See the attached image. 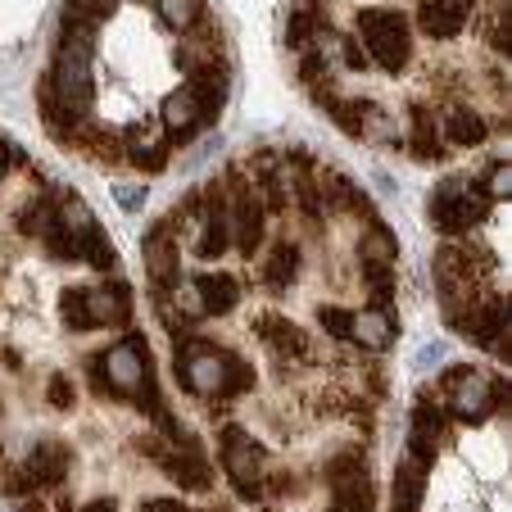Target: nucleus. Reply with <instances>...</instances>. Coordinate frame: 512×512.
<instances>
[{
	"mask_svg": "<svg viewBox=\"0 0 512 512\" xmlns=\"http://www.w3.org/2000/svg\"><path fill=\"white\" fill-rule=\"evenodd\" d=\"M440 136H445V141H454V145H463V150H472V145L485 141V118L458 105V109H449V114H445V123H440Z\"/></svg>",
	"mask_w": 512,
	"mask_h": 512,
	"instance_id": "obj_20",
	"label": "nucleus"
},
{
	"mask_svg": "<svg viewBox=\"0 0 512 512\" xmlns=\"http://www.w3.org/2000/svg\"><path fill=\"white\" fill-rule=\"evenodd\" d=\"M408 150L417 159H440L445 155V136H440V123H435L431 109H413V123H408Z\"/></svg>",
	"mask_w": 512,
	"mask_h": 512,
	"instance_id": "obj_17",
	"label": "nucleus"
},
{
	"mask_svg": "<svg viewBox=\"0 0 512 512\" xmlns=\"http://www.w3.org/2000/svg\"><path fill=\"white\" fill-rule=\"evenodd\" d=\"M399 259V241L386 232L381 223H372L368 232H363V241H358V263H377V268H395Z\"/></svg>",
	"mask_w": 512,
	"mask_h": 512,
	"instance_id": "obj_22",
	"label": "nucleus"
},
{
	"mask_svg": "<svg viewBox=\"0 0 512 512\" xmlns=\"http://www.w3.org/2000/svg\"><path fill=\"white\" fill-rule=\"evenodd\" d=\"M490 46L494 50H508L512 46V28H508V0H494V10H490Z\"/></svg>",
	"mask_w": 512,
	"mask_h": 512,
	"instance_id": "obj_29",
	"label": "nucleus"
},
{
	"mask_svg": "<svg viewBox=\"0 0 512 512\" xmlns=\"http://www.w3.org/2000/svg\"><path fill=\"white\" fill-rule=\"evenodd\" d=\"M327 490L336 499V512H372L368 458L358 454V449H340L327 463Z\"/></svg>",
	"mask_w": 512,
	"mask_h": 512,
	"instance_id": "obj_4",
	"label": "nucleus"
},
{
	"mask_svg": "<svg viewBox=\"0 0 512 512\" xmlns=\"http://www.w3.org/2000/svg\"><path fill=\"white\" fill-rule=\"evenodd\" d=\"M132 164H136V168H145V173H164V164H168V150H164V145L132 141Z\"/></svg>",
	"mask_w": 512,
	"mask_h": 512,
	"instance_id": "obj_30",
	"label": "nucleus"
},
{
	"mask_svg": "<svg viewBox=\"0 0 512 512\" xmlns=\"http://www.w3.org/2000/svg\"><path fill=\"white\" fill-rule=\"evenodd\" d=\"M318 322H322V331H327V336L345 340L349 327H354V313L340 309V304H322V309H318Z\"/></svg>",
	"mask_w": 512,
	"mask_h": 512,
	"instance_id": "obj_28",
	"label": "nucleus"
},
{
	"mask_svg": "<svg viewBox=\"0 0 512 512\" xmlns=\"http://www.w3.org/2000/svg\"><path fill=\"white\" fill-rule=\"evenodd\" d=\"M141 200H145L141 186H118V204H123V209H141Z\"/></svg>",
	"mask_w": 512,
	"mask_h": 512,
	"instance_id": "obj_38",
	"label": "nucleus"
},
{
	"mask_svg": "<svg viewBox=\"0 0 512 512\" xmlns=\"http://www.w3.org/2000/svg\"><path fill=\"white\" fill-rule=\"evenodd\" d=\"M100 368H109L105 377H109V390H114V395H136L141 377L150 372V349H145V340L132 331L123 345L100 354Z\"/></svg>",
	"mask_w": 512,
	"mask_h": 512,
	"instance_id": "obj_7",
	"label": "nucleus"
},
{
	"mask_svg": "<svg viewBox=\"0 0 512 512\" xmlns=\"http://www.w3.org/2000/svg\"><path fill=\"white\" fill-rule=\"evenodd\" d=\"M191 290H195V300H200V309L213 313V318H223V313H232L241 304V286L227 272H200L191 281Z\"/></svg>",
	"mask_w": 512,
	"mask_h": 512,
	"instance_id": "obj_10",
	"label": "nucleus"
},
{
	"mask_svg": "<svg viewBox=\"0 0 512 512\" xmlns=\"http://www.w3.org/2000/svg\"><path fill=\"white\" fill-rule=\"evenodd\" d=\"M0 177H5V155H0Z\"/></svg>",
	"mask_w": 512,
	"mask_h": 512,
	"instance_id": "obj_40",
	"label": "nucleus"
},
{
	"mask_svg": "<svg viewBox=\"0 0 512 512\" xmlns=\"http://www.w3.org/2000/svg\"><path fill=\"white\" fill-rule=\"evenodd\" d=\"M422 494H426V463H399L395 467V512H417L422 508Z\"/></svg>",
	"mask_w": 512,
	"mask_h": 512,
	"instance_id": "obj_18",
	"label": "nucleus"
},
{
	"mask_svg": "<svg viewBox=\"0 0 512 512\" xmlns=\"http://www.w3.org/2000/svg\"><path fill=\"white\" fill-rule=\"evenodd\" d=\"M250 386H254V368L245 363V358L227 354L223 358V381H218V395L213 399H236V395H245Z\"/></svg>",
	"mask_w": 512,
	"mask_h": 512,
	"instance_id": "obj_24",
	"label": "nucleus"
},
{
	"mask_svg": "<svg viewBox=\"0 0 512 512\" xmlns=\"http://www.w3.org/2000/svg\"><path fill=\"white\" fill-rule=\"evenodd\" d=\"M512 191V168L508 164H494L490 168V182H485V195L490 200H499V195H508Z\"/></svg>",
	"mask_w": 512,
	"mask_h": 512,
	"instance_id": "obj_33",
	"label": "nucleus"
},
{
	"mask_svg": "<svg viewBox=\"0 0 512 512\" xmlns=\"http://www.w3.org/2000/svg\"><path fill=\"white\" fill-rule=\"evenodd\" d=\"M141 512H191L182 499H145Z\"/></svg>",
	"mask_w": 512,
	"mask_h": 512,
	"instance_id": "obj_37",
	"label": "nucleus"
},
{
	"mask_svg": "<svg viewBox=\"0 0 512 512\" xmlns=\"http://www.w3.org/2000/svg\"><path fill=\"white\" fill-rule=\"evenodd\" d=\"M73 254H78L82 263H91V268H100V272H114V259H118V250L109 245V236L100 232V223L87 227L82 236H73Z\"/></svg>",
	"mask_w": 512,
	"mask_h": 512,
	"instance_id": "obj_21",
	"label": "nucleus"
},
{
	"mask_svg": "<svg viewBox=\"0 0 512 512\" xmlns=\"http://www.w3.org/2000/svg\"><path fill=\"white\" fill-rule=\"evenodd\" d=\"M164 127L173 132V141H191L195 132H200V105H195V91L191 87H182V91H173V96L164 100Z\"/></svg>",
	"mask_w": 512,
	"mask_h": 512,
	"instance_id": "obj_15",
	"label": "nucleus"
},
{
	"mask_svg": "<svg viewBox=\"0 0 512 512\" xmlns=\"http://www.w3.org/2000/svg\"><path fill=\"white\" fill-rule=\"evenodd\" d=\"M467 10H472V5H454V0H422V10H417V23H422L426 37L445 41V37H458V32H463Z\"/></svg>",
	"mask_w": 512,
	"mask_h": 512,
	"instance_id": "obj_12",
	"label": "nucleus"
},
{
	"mask_svg": "<svg viewBox=\"0 0 512 512\" xmlns=\"http://www.w3.org/2000/svg\"><path fill=\"white\" fill-rule=\"evenodd\" d=\"M223 467L241 499H263V449L254 445L241 426H227L223 431Z\"/></svg>",
	"mask_w": 512,
	"mask_h": 512,
	"instance_id": "obj_5",
	"label": "nucleus"
},
{
	"mask_svg": "<svg viewBox=\"0 0 512 512\" xmlns=\"http://www.w3.org/2000/svg\"><path fill=\"white\" fill-rule=\"evenodd\" d=\"M340 50H345V64H349V68H368V64H372L368 50L358 46V41H349V37H340Z\"/></svg>",
	"mask_w": 512,
	"mask_h": 512,
	"instance_id": "obj_34",
	"label": "nucleus"
},
{
	"mask_svg": "<svg viewBox=\"0 0 512 512\" xmlns=\"http://www.w3.org/2000/svg\"><path fill=\"white\" fill-rule=\"evenodd\" d=\"M490 204L494 200L481 191V186H467V182H458V177H449V182H440L431 191L426 213H431V223L440 227L445 236H458V232H467V227L485 223Z\"/></svg>",
	"mask_w": 512,
	"mask_h": 512,
	"instance_id": "obj_2",
	"label": "nucleus"
},
{
	"mask_svg": "<svg viewBox=\"0 0 512 512\" xmlns=\"http://www.w3.org/2000/svg\"><path fill=\"white\" fill-rule=\"evenodd\" d=\"M254 327H259V340L272 349L277 358H286V363H304L309 358V336H304L300 327L290 318H277V313H259L254 318Z\"/></svg>",
	"mask_w": 512,
	"mask_h": 512,
	"instance_id": "obj_9",
	"label": "nucleus"
},
{
	"mask_svg": "<svg viewBox=\"0 0 512 512\" xmlns=\"http://www.w3.org/2000/svg\"><path fill=\"white\" fill-rule=\"evenodd\" d=\"M155 5H159V19H164L168 28H177V32L195 28L200 14H204V0H155Z\"/></svg>",
	"mask_w": 512,
	"mask_h": 512,
	"instance_id": "obj_25",
	"label": "nucleus"
},
{
	"mask_svg": "<svg viewBox=\"0 0 512 512\" xmlns=\"http://www.w3.org/2000/svg\"><path fill=\"white\" fill-rule=\"evenodd\" d=\"M349 336H354L363 349H372V354H381V349H390V345H395V318H390L386 309L354 313V327H349Z\"/></svg>",
	"mask_w": 512,
	"mask_h": 512,
	"instance_id": "obj_16",
	"label": "nucleus"
},
{
	"mask_svg": "<svg viewBox=\"0 0 512 512\" xmlns=\"http://www.w3.org/2000/svg\"><path fill=\"white\" fill-rule=\"evenodd\" d=\"M82 512H118V503L114 499H96L91 508H82Z\"/></svg>",
	"mask_w": 512,
	"mask_h": 512,
	"instance_id": "obj_39",
	"label": "nucleus"
},
{
	"mask_svg": "<svg viewBox=\"0 0 512 512\" xmlns=\"http://www.w3.org/2000/svg\"><path fill=\"white\" fill-rule=\"evenodd\" d=\"M46 399H50V408H59V413H64V408H73L78 390H73V381H68L64 372H55V377L46 381Z\"/></svg>",
	"mask_w": 512,
	"mask_h": 512,
	"instance_id": "obj_31",
	"label": "nucleus"
},
{
	"mask_svg": "<svg viewBox=\"0 0 512 512\" xmlns=\"http://www.w3.org/2000/svg\"><path fill=\"white\" fill-rule=\"evenodd\" d=\"M23 472L32 476V485H59L68 476V449L59 445V440H37V449L28 454V463H23Z\"/></svg>",
	"mask_w": 512,
	"mask_h": 512,
	"instance_id": "obj_14",
	"label": "nucleus"
},
{
	"mask_svg": "<svg viewBox=\"0 0 512 512\" xmlns=\"http://www.w3.org/2000/svg\"><path fill=\"white\" fill-rule=\"evenodd\" d=\"M440 358H445V345H440V340H435V345H422L417 349V368H431V363H440Z\"/></svg>",
	"mask_w": 512,
	"mask_h": 512,
	"instance_id": "obj_36",
	"label": "nucleus"
},
{
	"mask_svg": "<svg viewBox=\"0 0 512 512\" xmlns=\"http://www.w3.org/2000/svg\"><path fill=\"white\" fill-rule=\"evenodd\" d=\"M358 37L368 50L372 64H381L386 73H399L413 55V41H408V19L399 10H363L358 14Z\"/></svg>",
	"mask_w": 512,
	"mask_h": 512,
	"instance_id": "obj_3",
	"label": "nucleus"
},
{
	"mask_svg": "<svg viewBox=\"0 0 512 512\" xmlns=\"http://www.w3.org/2000/svg\"><path fill=\"white\" fill-rule=\"evenodd\" d=\"M0 490L10 494V499H23V494H28V490H37V485H32V476L23 472V467H14V472H5V476H0Z\"/></svg>",
	"mask_w": 512,
	"mask_h": 512,
	"instance_id": "obj_32",
	"label": "nucleus"
},
{
	"mask_svg": "<svg viewBox=\"0 0 512 512\" xmlns=\"http://www.w3.org/2000/svg\"><path fill=\"white\" fill-rule=\"evenodd\" d=\"M295 277H300V245H290V241L272 245V254L263 259V286L286 290Z\"/></svg>",
	"mask_w": 512,
	"mask_h": 512,
	"instance_id": "obj_19",
	"label": "nucleus"
},
{
	"mask_svg": "<svg viewBox=\"0 0 512 512\" xmlns=\"http://www.w3.org/2000/svg\"><path fill=\"white\" fill-rule=\"evenodd\" d=\"M87 309H91V327H96V322L123 327V322L132 318V286L114 281V286H105V290H87Z\"/></svg>",
	"mask_w": 512,
	"mask_h": 512,
	"instance_id": "obj_13",
	"label": "nucleus"
},
{
	"mask_svg": "<svg viewBox=\"0 0 512 512\" xmlns=\"http://www.w3.org/2000/svg\"><path fill=\"white\" fill-rule=\"evenodd\" d=\"M46 82H50V91H55L59 109L82 123L87 109L96 105V87H91V37H73V32H64L55 68H50Z\"/></svg>",
	"mask_w": 512,
	"mask_h": 512,
	"instance_id": "obj_1",
	"label": "nucleus"
},
{
	"mask_svg": "<svg viewBox=\"0 0 512 512\" xmlns=\"http://www.w3.org/2000/svg\"><path fill=\"white\" fill-rule=\"evenodd\" d=\"M440 435H445V413L422 399V404L413 408V431H408V449H413V463H431L435 449H440Z\"/></svg>",
	"mask_w": 512,
	"mask_h": 512,
	"instance_id": "obj_11",
	"label": "nucleus"
},
{
	"mask_svg": "<svg viewBox=\"0 0 512 512\" xmlns=\"http://www.w3.org/2000/svg\"><path fill=\"white\" fill-rule=\"evenodd\" d=\"M363 286H368L372 304H377V309H386V304L395 300V268H377V263H363Z\"/></svg>",
	"mask_w": 512,
	"mask_h": 512,
	"instance_id": "obj_27",
	"label": "nucleus"
},
{
	"mask_svg": "<svg viewBox=\"0 0 512 512\" xmlns=\"http://www.w3.org/2000/svg\"><path fill=\"white\" fill-rule=\"evenodd\" d=\"M141 254H145V272L155 286H173L182 263H177V241H173V218L155 223V232L141 241Z\"/></svg>",
	"mask_w": 512,
	"mask_h": 512,
	"instance_id": "obj_8",
	"label": "nucleus"
},
{
	"mask_svg": "<svg viewBox=\"0 0 512 512\" xmlns=\"http://www.w3.org/2000/svg\"><path fill=\"white\" fill-rule=\"evenodd\" d=\"M59 318H64V327H68V331H87V327H91L87 290H82V286L64 290V300H59Z\"/></svg>",
	"mask_w": 512,
	"mask_h": 512,
	"instance_id": "obj_26",
	"label": "nucleus"
},
{
	"mask_svg": "<svg viewBox=\"0 0 512 512\" xmlns=\"http://www.w3.org/2000/svg\"><path fill=\"white\" fill-rule=\"evenodd\" d=\"M454 5H472V0H454Z\"/></svg>",
	"mask_w": 512,
	"mask_h": 512,
	"instance_id": "obj_41",
	"label": "nucleus"
},
{
	"mask_svg": "<svg viewBox=\"0 0 512 512\" xmlns=\"http://www.w3.org/2000/svg\"><path fill=\"white\" fill-rule=\"evenodd\" d=\"M87 377H91V386H96L100 395H109V377H105V368H100V354L87 358Z\"/></svg>",
	"mask_w": 512,
	"mask_h": 512,
	"instance_id": "obj_35",
	"label": "nucleus"
},
{
	"mask_svg": "<svg viewBox=\"0 0 512 512\" xmlns=\"http://www.w3.org/2000/svg\"><path fill=\"white\" fill-rule=\"evenodd\" d=\"M322 32H327V14H322V10H295V14H290L286 37H290V46H295V50H313Z\"/></svg>",
	"mask_w": 512,
	"mask_h": 512,
	"instance_id": "obj_23",
	"label": "nucleus"
},
{
	"mask_svg": "<svg viewBox=\"0 0 512 512\" xmlns=\"http://www.w3.org/2000/svg\"><path fill=\"white\" fill-rule=\"evenodd\" d=\"M445 390H449V408H454V417H463V422H485V417L494 413V381L476 377L472 368H454L445 372Z\"/></svg>",
	"mask_w": 512,
	"mask_h": 512,
	"instance_id": "obj_6",
	"label": "nucleus"
}]
</instances>
